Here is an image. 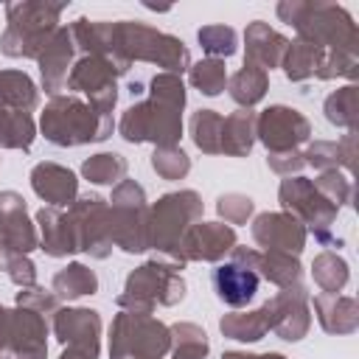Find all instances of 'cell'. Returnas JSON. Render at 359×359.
<instances>
[{"label":"cell","mask_w":359,"mask_h":359,"mask_svg":"<svg viewBox=\"0 0 359 359\" xmlns=\"http://www.w3.org/2000/svg\"><path fill=\"white\" fill-rule=\"evenodd\" d=\"M213 286L227 306H247L258 292V275L238 264H222L213 272Z\"/></svg>","instance_id":"1"}]
</instances>
